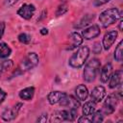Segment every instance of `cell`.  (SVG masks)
Returning a JSON list of instances; mask_svg holds the SVG:
<instances>
[{
	"mask_svg": "<svg viewBox=\"0 0 123 123\" xmlns=\"http://www.w3.org/2000/svg\"><path fill=\"white\" fill-rule=\"evenodd\" d=\"M59 104L62 107H67L69 109H78L80 107V102L73 96L67 94H65V96L60 101Z\"/></svg>",
	"mask_w": 123,
	"mask_h": 123,
	"instance_id": "8fae6325",
	"label": "cell"
},
{
	"mask_svg": "<svg viewBox=\"0 0 123 123\" xmlns=\"http://www.w3.org/2000/svg\"><path fill=\"white\" fill-rule=\"evenodd\" d=\"M117 36H118V33H117V31H115V30L109 31L108 33L105 34V36H104V37H103V41H102L103 47H104L105 50H109V49L111 48V46L114 43V41H115Z\"/></svg>",
	"mask_w": 123,
	"mask_h": 123,
	"instance_id": "9c48e42d",
	"label": "cell"
},
{
	"mask_svg": "<svg viewBox=\"0 0 123 123\" xmlns=\"http://www.w3.org/2000/svg\"><path fill=\"white\" fill-rule=\"evenodd\" d=\"M77 110L78 109H69L67 110V120L74 121L77 117Z\"/></svg>",
	"mask_w": 123,
	"mask_h": 123,
	"instance_id": "d4e9b609",
	"label": "cell"
},
{
	"mask_svg": "<svg viewBox=\"0 0 123 123\" xmlns=\"http://www.w3.org/2000/svg\"><path fill=\"white\" fill-rule=\"evenodd\" d=\"M105 95H106L105 87L102 86H97L91 90L90 98H91V101H93L94 103H99L104 99Z\"/></svg>",
	"mask_w": 123,
	"mask_h": 123,
	"instance_id": "30bf717a",
	"label": "cell"
},
{
	"mask_svg": "<svg viewBox=\"0 0 123 123\" xmlns=\"http://www.w3.org/2000/svg\"><path fill=\"white\" fill-rule=\"evenodd\" d=\"M4 31H5V23L4 22H0V39L4 34Z\"/></svg>",
	"mask_w": 123,
	"mask_h": 123,
	"instance_id": "1f68e13d",
	"label": "cell"
},
{
	"mask_svg": "<svg viewBox=\"0 0 123 123\" xmlns=\"http://www.w3.org/2000/svg\"><path fill=\"white\" fill-rule=\"evenodd\" d=\"M89 56V48L87 46H81L69 59L68 64L73 68L82 67Z\"/></svg>",
	"mask_w": 123,
	"mask_h": 123,
	"instance_id": "7a4b0ae2",
	"label": "cell"
},
{
	"mask_svg": "<svg viewBox=\"0 0 123 123\" xmlns=\"http://www.w3.org/2000/svg\"><path fill=\"white\" fill-rule=\"evenodd\" d=\"M123 58V40H121L114 50V59L116 62H121Z\"/></svg>",
	"mask_w": 123,
	"mask_h": 123,
	"instance_id": "44dd1931",
	"label": "cell"
},
{
	"mask_svg": "<svg viewBox=\"0 0 123 123\" xmlns=\"http://www.w3.org/2000/svg\"><path fill=\"white\" fill-rule=\"evenodd\" d=\"M96 103H94L93 101H88L86 103H85V105L83 106L82 111H83V115H90L95 111V108H96Z\"/></svg>",
	"mask_w": 123,
	"mask_h": 123,
	"instance_id": "d6986e66",
	"label": "cell"
},
{
	"mask_svg": "<svg viewBox=\"0 0 123 123\" xmlns=\"http://www.w3.org/2000/svg\"><path fill=\"white\" fill-rule=\"evenodd\" d=\"M64 120H67V110L55 111L50 119L51 122H61V121H64Z\"/></svg>",
	"mask_w": 123,
	"mask_h": 123,
	"instance_id": "ac0fdd59",
	"label": "cell"
},
{
	"mask_svg": "<svg viewBox=\"0 0 123 123\" xmlns=\"http://www.w3.org/2000/svg\"><path fill=\"white\" fill-rule=\"evenodd\" d=\"M40 34L43 35V36H44V35H47V34H48V30H47L46 28H42V29L40 30Z\"/></svg>",
	"mask_w": 123,
	"mask_h": 123,
	"instance_id": "836d02e7",
	"label": "cell"
},
{
	"mask_svg": "<svg viewBox=\"0 0 123 123\" xmlns=\"http://www.w3.org/2000/svg\"><path fill=\"white\" fill-rule=\"evenodd\" d=\"M6 97H7V93L2 88H0V104H2L4 102V100L6 99Z\"/></svg>",
	"mask_w": 123,
	"mask_h": 123,
	"instance_id": "f546056e",
	"label": "cell"
},
{
	"mask_svg": "<svg viewBox=\"0 0 123 123\" xmlns=\"http://www.w3.org/2000/svg\"><path fill=\"white\" fill-rule=\"evenodd\" d=\"M122 24H123V20L121 19L120 22H119V25H118V29H119V31H122Z\"/></svg>",
	"mask_w": 123,
	"mask_h": 123,
	"instance_id": "e575fe53",
	"label": "cell"
},
{
	"mask_svg": "<svg viewBox=\"0 0 123 123\" xmlns=\"http://www.w3.org/2000/svg\"><path fill=\"white\" fill-rule=\"evenodd\" d=\"M62 1H63V0H62Z\"/></svg>",
	"mask_w": 123,
	"mask_h": 123,
	"instance_id": "d590c367",
	"label": "cell"
},
{
	"mask_svg": "<svg viewBox=\"0 0 123 123\" xmlns=\"http://www.w3.org/2000/svg\"><path fill=\"white\" fill-rule=\"evenodd\" d=\"M38 56L32 52V53H28L27 56L22 60V62L19 64L18 70L20 72H24V71H28L30 69H33L34 67H36L38 64Z\"/></svg>",
	"mask_w": 123,
	"mask_h": 123,
	"instance_id": "277c9868",
	"label": "cell"
},
{
	"mask_svg": "<svg viewBox=\"0 0 123 123\" xmlns=\"http://www.w3.org/2000/svg\"><path fill=\"white\" fill-rule=\"evenodd\" d=\"M90 118H91V122H102L103 121V113L101 111H94L92 114H90Z\"/></svg>",
	"mask_w": 123,
	"mask_h": 123,
	"instance_id": "603a6c76",
	"label": "cell"
},
{
	"mask_svg": "<svg viewBox=\"0 0 123 123\" xmlns=\"http://www.w3.org/2000/svg\"><path fill=\"white\" fill-rule=\"evenodd\" d=\"M35 94V87L34 86H29V87H25L22 90L19 91V97L22 100H31L34 97Z\"/></svg>",
	"mask_w": 123,
	"mask_h": 123,
	"instance_id": "e0dca14e",
	"label": "cell"
},
{
	"mask_svg": "<svg viewBox=\"0 0 123 123\" xmlns=\"http://www.w3.org/2000/svg\"><path fill=\"white\" fill-rule=\"evenodd\" d=\"M122 12H119L116 8H111L102 12L99 15V22L102 27L107 28L113 23H115L118 19H121Z\"/></svg>",
	"mask_w": 123,
	"mask_h": 123,
	"instance_id": "6da1fadb",
	"label": "cell"
},
{
	"mask_svg": "<svg viewBox=\"0 0 123 123\" xmlns=\"http://www.w3.org/2000/svg\"><path fill=\"white\" fill-rule=\"evenodd\" d=\"M78 122H86V123H89L91 122V118L90 115H83L78 119Z\"/></svg>",
	"mask_w": 123,
	"mask_h": 123,
	"instance_id": "4316f807",
	"label": "cell"
},
{
	"mask_svg": "<svg viewBox=\"0 0 123 123\" xmlns=\"http://www.w3.org/2000/svg\"><path fill=\"white\" fill-rule=\"evenodd\" d=\"M18 0H7V4L9 5V6H12V5H13L14 3H16Z\"/></svg>",
	"mask_w": 123,
	"mask_h": 123,
	"instance_id": "d6a6232c",
	"label": "cell"
},
{
	"mask_svg": "<svg viewBox=\"0 0 123 123\" xmlns=\"http://www.w3.org/2000/svg\"><path fill=\"white\" fill-rule=\"evenodd\" d=\"M65 92H62V91H58V90H55V91H51L48 96H47V99H48V102L51 104V105H55V104H58L60 103V101L65 96Z\"/></svg>",
	"mask_w": 123,
	"mask_h": 123,
	"instance_id": "9a60e30c",
	"label": "cell"
},
{
	"mask_svg": "<svg viewBox=\"0 0 123 123\" xmlns=\"http://www.w3.org/2000/svg\"><path fill=\"white\" fill-rule=\"evenodd\" d=\"M13 66V62L12 60H6L0 62V75L10 69H12Z\"/></svg>",
	"mask_w": 123,
	"mask_h": 123,
	"instance_id": "7402d4cb",
	"label": "cell"
},
{
	"mask_svg": "<svg viewBox=\"0 0 123 123\" xmlns=\"http://www.w3.org/2000/svg\"><path fill=\"white\" fill-rule=\"evenodd\" d=\"M46 120H47V113H43L37 118V122H46Z\"/></svg>",
	"mask_w": 123,
	"mask_h": 123,
	"instance_id": "4dcf8cb0",
	"label": "cell"
},
{
	"mask_svg": "<svg viewBox=\"0 0 123 123\" xmlns=\"http://www.w3.org/2000/svg\"><path fill=\"white\" fill-rule=\"evenodd\" d=\"M69 45H68V47L66 48L67 50H72V49H75V48H77L78 46H80L81 44H82V42H83V37L79 34V33H77V32H73V33H71L70 35H69Z\"/></svg>",
	"mask_w": 123,
	"mask_h": 123,
	"instance_id": "7c38bea8",
	"label": "cell"
},
{
	"mask_svg": "<svg viewBox=\"0 0 123 123\" xmlns=\"http://www.w3.org/2000/svg\"><path fill=\"white\" fill-rule=\"evenodd\" d=\"M21 106H22V104H21V103H18V104H16L14 107H12V109H7V110H5V111H3V113H2V115H1L2 119H3L4 121H11V120L14 119V118L17 116L18 111H19Z\"/></svg>",
	"mask_w": 123,
	"mask_h": 123,
	"instance_id": "ba28073f",
	"label": "cell"
},
{
	"mask_svg": "<svg viewBox=\"0 0 123 123\" xmlns=\"http://www.w3.org/2000/svg\"><path fill=\"white\" fill-rule=\"evenodd\" d=\"M122 76H123V71L121 69L116 70L113 74L111 75L110 77V83H109V86L111 88H115L117 86H119L122 83Z\"/></svg>",
	"mask_w": 123,
	"mask_h": 123,
	"instance_id": "4fadbf2b",
	"label": "cell"
},
{
	"mask_svg": "<svg viewBox=\"0 0 123 123\" xmlns=\"http://www.w3.org/2000/svg\"><path fill=\"white\" fill-rule=\"evenodd\" d=\"M36 12V7L33 4H23L18 10L17 14L24 19H31Z\"/></svg>",
	"mask_w": 123,
	"mask_h": 123,
	"instance_id": "8992f818",
	"label": "cell"
},
{
	"mask_svg": "<svg viewBox=\"0 0 123 123\" xmlns=\"http://www.w3.org/2000/svg\"><path fill=\"white\" fill-rule=\"evenodd\" d=\"M120 99L117 97V95L114 93V94H111V95H109L104 104H103V107H102V113L105 114V115H109V114H111L114 111H115V108L117 106V103Z\"/></svg>",
	"mask_w": 123,
	"mask_h": 123,
	"instance_id": "5b68a950",
	"label": "cell"
},
{
	"mask_svg": "<svg viewBox=\"0 0 123 123\" xmlns=\"http://www.w3.org/2000/svg\"><path fill=\"white\" fill-rule=\"evenodd\" d=\"M75 93L79 101H85L88 96V90L85 85H79L75 89Z\"/></svg>",
	"mask_w": 123,
	"mask_h": 123,
	"instance_id": "2e32d148",
	"label": "cell"
},
{
	"mask_svg": "<svg viewBox=\"0 0 123 123\" xmlns=\"http://www.w3.org/2000/svg\"><path fill=\"white\" fill-rule=\"evenodd\" d=\"M68 8H67V5L65 3H62V5H60L57 9V12H56V15L57 16H60V15H62L63 13H65L67 12Z\"/></svg>",
	"mask_w": 123,
	"mask_h": 123,
	"instance_id": "484cf974",
	"label": "cell"
},
{
	"mask_svg": "<svg viewBox=\"0 0 123 123\" xmlns=\"http://www.w3.org/2000/svg\"><path fill=\"white\" fill-rule=\"evenodd\" d=\"M18 40L21 42V43H24V44H28L30 41H31V36L26 34V33H21L19 36H18Z\"/></svg>",
	"mask_w": 123,
	"mask_h": 123,
	"instance_id": "cb8c5ba5",
	"label": "cell"
},
{
	"mask_svg": "<svg viewBox=\"0 0 123 123\" xmlns=\"http://www.w3.org/2000/svg\"><path fill=\"white\" fill-rule=\"evenodd\" d=\"M12 54L11 47L6 42H0V58L6 59Z\"/></svg>",
	"mask_w": 123,
	"mask_h": 123,
	"instance_id": "ffe728a7",
	"label": "cell"
},
{
	"mask_svg": "<svg viewBox=\"0 0 123 123\" xmlns=\"http://www.w3.org/2000/svg\"><path fill=\"white\" fill-rule=\"evenodd\" d=\"M111 74H112V65H111V62H108L101 69V72H100V80H101V82L102 83H107Z\"/></svg>",
	"mask_w": 123,
	"mask_h": 123,
	"instance_id": "5bb4252c",
	"label": "cell"
},
{
	"mask_svg": "<svg viewBox=\"0 0 123 123\" xmlns=\"http://www.w3.org/2000/svg\"><path fill=\"white\" fill-rule=\"evenodd\" d=\"M100 65L101 62L98 59H91L89 62H87L84 69V80L87 83L93 82L96 78Z\"/></svg>",
	"mask_w": 123,
	"mask_h": 123,
	"instance_id": "3957f363",
	"label": "cell"
},
{
	"mask_svg": "<svg viewBox=\"0 0 123 123\" xmlns=\"http://www.w3.org/2000/svg\"><path fill=\"white\" fill-rule=\"evenodd\" d=\"M93 52L95 54H99L101 52V44L100 42H96L94 43V46H93Z\"/></svg>",
	"mask_w": 123,
	"mask_h": 123,
	"instance_id": "f1b7e54d",
	"label": "cell"
},
{
	"mask_svg": "<svg viewBox=\"0 0 123 123\" xmlns=\"http://www.w3.org/2000/svg\"><path fill=\"white\" fill-rule=\"evenodd\" d=\"M109 1H111V0H94L93 1V5L95 7H99V6H102V5L106 4V3H108Z\"/></svg>",
	"mask_w": 123,
	"mask_h": 123,
	"instance_id": "83f0119b",
	"label": "cell"
},
{
	"mask_svg": "<svg viewBox=\"0 0 123 123\" xmlns=\"http://www.w3.org/2000/svg\"><path fill=\"white\" fill-rule=\"evenodd\" d=\"M100 27L97 25V24H93L86 29H84V31L82 32V35H83V37L85 39H92V38H95L97 37L99 35H100Z\"/></svg>",
	"mask_w": 123,
	"mask_h": 123,
	"instance_id": "52a82bcc",
	"label": "cell"
}]
</instances>
